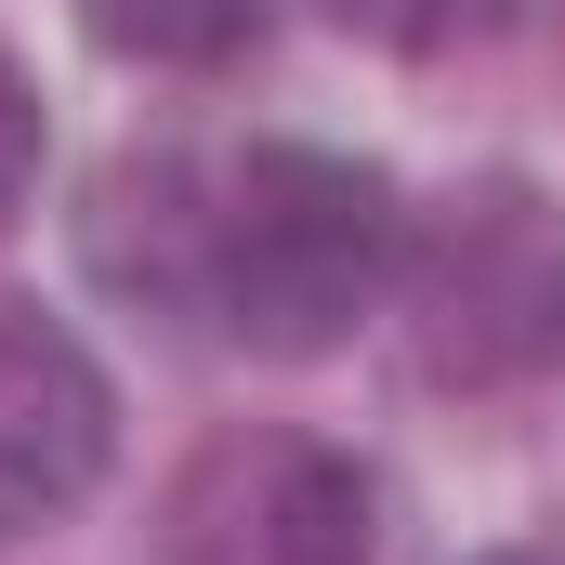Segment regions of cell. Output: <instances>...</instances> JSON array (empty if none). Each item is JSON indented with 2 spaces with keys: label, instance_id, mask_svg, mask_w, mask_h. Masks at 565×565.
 <instances>
[{
  "label": "cell",
  "instance_id": "obj_1",
  "mask_svg": "<svg viewBox=\"0 0 565 565\" xmlns=\"http://www.w3.org/2000/svg\"><path fill=\"white\" fill-rule=\"evenodd\" d=\"M408 264V211L369 158L329 145H250L237 171H198V289L184 316H211L250 355H329Z\"/></svg>",
  "mask_w": 565,
  "mask_h": 565
},
{
  "label": "cell",
  "instance_id": "obj_4",
  "mask_svg": "<svg viewBox=\"0 0 565 565\" xmlns=\"http://www.w3.org/2000/svg\"><path fill=\"white\" fill-rule=\"evenodd\" d=\"M106 447H119L106 369H93L40 302L0 289V540L79 513V500L106 487Z\"/></svg>",
  "mask_w": 565,
  "mask_h": 565
},
{
  "label": "cell",
  "instance_id": "obj_6",
  "mask_svg": "<svg viewBox=\"0 0 565 565\" xmlns=\"http://www.w3.org/2000/svg\"><path fill=\"white\" fill-rule=\"evenodd\" d=\"M26 184H40V93H26V66L0 53V224L26 211Z\"/></svg>",
  "mask_w": 565,
  "mask_h": 565
},
{
  "label": "cell",
  "instance_id": "obj_8",
  "mask_svg": "<svg viewBox=\"0 0 565 565\" xmlns=\"http://www.w3.org/2000/svg\"><path fill=\"white\" fill-rule=\"evenodd\" d=\"M500 565H540V553H500Z\"/></svg>",
  "mask_w": 565,
  "mask_h": 565
},
{
  "label": "cell",
  "instance_id": "obj_5",
  "mask_svg": "<svg viewBox=\"0 0 565 565\" xmlns=\"http://www.w3.org/2000/svg\"><path fill=\"white\" fill-rule=\"evenodd\" d=\"M79 26L119 66H224L264 40V0H79Z\"/></svg>",
  "mask_w": 565,
  "mask_h": 565
},
{
  "label": "cell",
  "instance_id": "obj_2",
  "mask_svg": "<svg viewBox=\"0 0 565 565\" xmlns=\"http://www.w3.org/2000/svg\"><path fill=\"white\" fill-rule=\"evenodd\" d=\"M408 329L434 382H526L565 355V211L526 184H473L408 237Z\"/></svg>",
  "mask_w": 565,
  "mask_h": 565
},
{
  "label": "cell",
  "instance_id": "obj_7",
  "mask_svg": "<svg viewBox=\"0 0 565 565\" xmlns=\"http://www.w3.org/2000/svg\"><path fill=\"white\" fill-rule=\"evenodd\" d=\"M329 13H342V26H369V40H447L473 0H329Z\"/></svg>",
  "mask_w": 565,
  "mask_h": 565
},
{
  "label": "cell",
  "instance_id": "obj_3",
  "mask_svg": "<svg viewBox=\"0 0 565 565\" xmlns=\"http://www.w3.org/2000/svg\"><path fill=\"white\" fill-rule=\"evenodd\" d=\"M369 553H382V500L316 434L211 447L171 500V565H369Z\"/></svg>",
  "mask_w": 565,
  "mask_h": 565
}]
</instances>
